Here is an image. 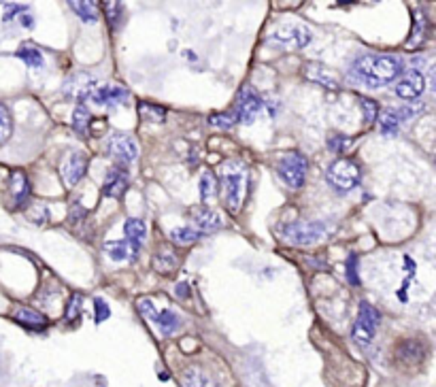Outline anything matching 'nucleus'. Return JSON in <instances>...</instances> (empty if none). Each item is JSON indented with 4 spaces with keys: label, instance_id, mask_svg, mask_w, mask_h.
Wrapping results in <instances>:
<instances>
[{
    "label": "nucleus",
    "instance_id": "25",
    "mask_svg": "<svg viewBox=\"0 0 436 387\" xmlns=\"http://www.w3.org/2000/svg\"><path fill=\"white\" fill-rule=\"evenodd\" d=\"M71 6L83 21H96L98 19V4L96 2L81 0V2H71Z\"/></svg>",
    "mask_w": 436,
    "mask_h": 387
},
{
    "label": "nucleus",
    "instance_id": "31",
    "mask_svg": "<svg viewBox=\"0 0 436 387\" xmlns=\"http://www.w3.org/2000/svg\"><path fill=\"white\" fill-rule=\"evenodd\" d=\"M139 109H141V115L145 120H149V122H164V118H166V109L157 107V105H145L143 103Z\"/></svg>",
    "mask_w": 436,
    "mask_h": 387
},
{
    "label": "nucleus",
    "instance_id": "11",
    "mask_svg": "<svg viewBox=\"0 0 436 387\" xmlns=\"http://www.w3.org/2000/svg\"><path fill=\"white\" fill-rule=\"evenodd\" d=\"M109 153L120 162V164H130L137 160L139 155V145L135 140V136L126 134V132H115L109 138Z\"/></svg>",
    "mask_w": 436,
    "mask_h": 387
},
{
    "label": "nucleus",
    "instance_id": "36",
    "mask_svg": "<svg viewBox=\"0 0 436 387\" xmlns=\"http://www.w3.org/2000/svg\"><path fill=\"white\" fill-rule=\"evenodd\" d=\"M349 145H351V140H349L347 136H341V134H334V136H330V140H328V149L334 151V153H343V151H347Z\"/></svg>",
    "mask_w": 436,
    "mask_h": 387
},
{
    "label": "nucleus",
    "instance_id": "4",
    "mask_svg": "<svg viewBox=\"0 0 436 387\" xmlns=\"http://www.w3.org/2000/svg\"><path fill=\"white\" fill-rule=\"evenodd\" d=\"M326 179H328V183H330L332 187H336L338 192H349V190H353V187L360 185L362 172H360V166H358L353 160L338 158V160H334V162L328 166Z\"/></svg>",
    "mask_w": 436,
    "mask_h": 387
},
{
    "label": "nucleus",
    "instance_id": "6",
    "mask_svg": "<svg viewBox=\"0 0 436 387\" xmlns=\"http://www.w3.org/2000/svg\"><path fill=\"white\" fill-rule=\"evenodd\" d=\"M379 321H381L379 311H377L373 304L362 302V304H360V311H358L355 326H353V341H355L358 345H370L373 339H375V334H377Z\"/></svg>",
    "mask_w": 436,
    "mask_h": 387
},
{
    "label": "nucleus",
    "instance_id": "23",
    "mask_svg": "<svg viewBox=\"0 0 436 387\" xmlns=\"http://www.w3.org/2000/svg\"><path fill=\"white\" fill-rule=\"evenodd\" d=\"M398 356L403 362L417 364V362H422V345L417 341H405L398 349Z\"/></svg>",
    "mask_w": 436,
    "mask_h": 387
},
{
    "label": "nucleus",
    "instance_id": "26",
    "mask_svg": "<svg viewBox=\"0 0 436 387\" xmlns=\"http://www.w3.org/2000/svg\"><path fill=\"white\" fill-rule=\"evenodd\" d=\"M155 324L160 326V330H162V334H172L177 328H179V319H177V315L172 313V311H157V317H155Z\"/></svg>",
    "mask_w": 436,
    "mask_h": 387
},
{
    "label": "nucleus",
    "instance_id": "39",
    "mask_svg": "<svg viewBox=\"0 0 436 387\" xmlns=\"http://www.w3.org/2000/svg\"><path fill=\"white\" fill-rule=\"evenodd\" d=\"M347 281L351 285H360V274H358V256L351 254L347 259Z\"/></svg>",
    "mask_w": 436,
    "mask_h": 387
},
{
    "label": "nucleus",
    "instance_id": "21",
    "mask_svg": "<svg viewBox=\"0 0 436 387\" xmlns=\"http://www.w3.org/2000/svg\"><path fill=\"white\" fill-rule=\"evenodd\" d=\"M306 77H308L311 81H319L321 86H326V88H330V90H336V88H338L334 75H332L330 71H326L323 66L311 64V66L306 68Z\"/></svg>",
    "mask_w": 436,
    "mask_h": 387
},
{
    "label": "nucleus",
    "instance_id": "33",
    "mask_svg": "<svg viewBox=\"0 0 436 387\" xmlns=\"http://www.w3.org/2000/svg\"><path fill=\"white\" fill-rule=\"evenodd\" d=\"M360 105H362V111H364V122H366V124H375V120H377V115H379L377 103L370 100V98H362Z\"/></svg>",
    "mask_w": 436,
    "mask_h": 387
},
{
    "label": "nucleus",
    "instance_id": "16",
    "mask_svg": "<svg viewBox=\"0 0 436 387\" xmlns=\"http://www.w3.org/2000/svg\"><path fill=\"white\" fill-rule=\"evenodd\" d=\"M124 234H126L128 245L139 254V252H141V245H143V241H145L147 237L145 222H143V220H128V222L124 224Z\"/></svg>",
    "mask_w": 436,
    "mask_h": 387
},
{
    "label": "nucleus",
    "instance_id": "13",
    "mask_svg": "<svg viewBox=\"0 0 436 387\" xmlns=\"http://www.w3.org/2000/svg\"><path fill=\"white\" fill-rule=\"evenodd\" d=\"M128 179H130V175H128L126 164H120V166L111 168L109 175H107V181L103 185V194L107 198H122L126 194V190H128Z\"/></svg>",
    "mask_w": 436,
    "mask_h": 387
},
{
    "label": "nucleus",
    "instance_id": "22",
    "mask_svg": "<svg viewBox=\"0 0 436 387\" xmlns=\"http://www.w3.org/2000/svg\"><path fill=\"white\" fill-rule=\"evenodd\" d=\"M400 128V120L396 115V109H385L381 115H379V130L381 134L385 136H394Z\"/></svg>",
    "mask_w": 436,
    "mask_h": 387
},
{
    "label": "nucleus",
    "instance_id": "41",
    "mask_svg": "<svg viewBox=\"0 0 436 387\" xmlns=\"http://www.w3.org/2000/svg\"><path fill=\"white\" fill-rule=\"evenodd\" d=\"M187 294H190V287H187V283H179V285H177V296H179V298H181V296L185 298Z\"/></svg>",
    "mask_w": 436,
    "mask_h": 387
},
{
    "label": "nucleus",
    "instance_id": "35",
    "mask_svg": "<svg viewBox=\"0 0 436 387\" xmlns=\"http://www.w3.org/2000/svg\"><path fill=\"white\" fill-rule=\"evenodd\" d=\"M137 309H139V313H141L145 319L155 321V317H157V309H155V304H153L151 298H141V300L137 302Z\"/></svg>",
    "mask_w": 436,
    "mask_h": 387
},
{
    "label": "nucleus",
    "instance_id": "38",
    "mask_svg": "<svg viewBox=\"0 0 436 387\" xmlns=\"http://www.w3.org/2000/svg\"><path fill=\"white\" fill-rule=\"evenodd\" d=\"M105 13H107V21H109V26L111 28H115L118 26V21H120V15H122V4L120 2H105Z\"/></svg>",
    "mask_w": 436,
    "mask_h": 387
},
{
    "label": "nucleus",
    "instance_id": "14",
    "mask_svg": "<svg viewBox=\"0 0 436 387\" xmlns=\"http://www.w3.org/2000/svg\"><path fill=\"white\" fill-rule=\"evenodd\" d=\"M181 386L183 387H222L207 371L198 366H190L181 373Z\"/></svg>",
    "mask_w": 436,
    "mask_h": 387
},
{
    "label": "nucleus",
    "instance_id": "8",
    "mask_svg": "<svg viewBox=\"0 0 436 387\" xmlns=\"http://www.w3.org/2000/svg\"><path fill=\"white\" fill-rule=\"evenodd\" d=\"M262 107H264V100L260 98V94L254 88H249V86L241 88L239 100H237V111H234L237 120L241 124H251L256 120V115L262 111Z\"/></svg>",
    "mask_w": 436,
    "mask_h": 387
},
{
    "label": "nucleus",
    "instance_id": "15",
    "mask_svg": "<svg viewBox=\"0 0 436 387\" xmlns=\"http://www.w3.org/2000/svg\"><path fill=\"white\" fill-rule=\"evenodd\" d=\"M13 317L17 324H21L28 330H45V326H47V317L34 309H28V306H19Z\"/></svg>",
    "mask_w": 436,
    "mask_h": 387
},
{
    "label": "nucleus",
    "instance_id": "28",
    "mask_svg": "<svg viewBox=\"0 0 436 387\" xmlns=\"http://www.w3.org/2000/svg\"><path fill=\"white\" fill-rule=\"evenodd\" d=\"M153 268H155L160 274H170V272L177 268V258H175L170 252H166V254H157V256L153 258Z\"/></svg>",
    "mask_w": 436,
    "mask_h": 387
},
{
    "label": "nucleus",
    "instance_id": "7",
    "mask_svg": "<svg viewBox=\"0 0 436 387\" xmlns=\"http://www.w3.org/2000/svg\"><path fill=\"white\" fill-rule=\"evenodd\" d=\"M269 43L286 47V49H302V47H306L311 43V32L304 26L288 24V26H281L275 32H271Z\"/></svg>",
    "mask_w": 436,
    "mask_h": 387
},
{
    "label": "nucleus",
    "instance_id": "1",
    "mask_svg": "<svg viewBox=\"0 0 436 387\" xmlns=\"http://www.w3.org/2000/svg\"><path fill=\"white\" fill-rule=\"evenodd\" d=\"M405 73V64L396 56H364L353 62L351 75L366 88H383Z\"/></svg>",
    "mask_w": 436,
    "mask_h": 387
},
{
    "label": "nucleus",
    "instance_id": "9",
    "mask_svg": "<svg viewBox=\"0 0 436 387\" xmlns=\"http://www.w3.org/2000/svg\"><path fill=\"white\" fill-rule=\"evenodd\" d=\"M81 98H90L92 103L103 105V107H118L128 98V90L115 83H105V86L90 88L88 92H83Z\"/></svg>",
    "mask_w": 436,
    "mask_h": 387
},
{
    "label": "nucleus",
    "instance_id": "24",
    "mask_svg": "<svg viewBox=\"0 0 436 387\" xmlns=\"http://www.w3.org/2000/svg\"><path fill=\"white\" fill-rule=\"evenodd\" d=\"M198 187H200V196H202V202L207 205L215 194H217V179H215V175L211 172V170H204L202 172V177H200V183H198Z\"/></svg>",
    "mask_w": 436,
    "mask_h": 387
},
{
    "label": "nucleus",
    "instance_id": "34",
    "mask_svg": "<svg viewBox=\"0 0 436 387\" xmlns=\"http://www.w3.org/2000/svg\"><path fill=\"white\" fill-rule=\"evenodd\" d=\"M94 321L96 324H103L105 319H109V315H111V309H109V304L105 302V298H94Z\"/></svg>",
    "mask_w": 436,
    "mask_h": 387
},
{
    "label": "nucleus",
    "instance_id": "18",
    "mask_svg": "<svg viewBox=\"0 0 436 387\" xmlns=\"http://www.w3.org/2000/svg\"><path fill=\"white\" fill-rule=\"evenodd\" d=\"M11 196H13V207H21L30 196V183H28L26 175L19 170L13 172V177H11Z\"/></svg>",
    "mask_w": 436,
    "mask_h": 387
},
{
    "label": "nucleus",
    "instance_id": "37",
    "mask_svg": "<svg viewBox=\"0 0 436 387\" xmlns=\"http://www.w3.org/2000/svg\"><path fill=\"white\" fill-rule=\"evenodd\" d=\"M81 302H83V298H81L79 294H73V296H71V302H68V309H66V321H68V324L79 317V313H81Z\"/></svg>",
    "mask_w": 436,
    "mask_h": 387
},
{
    "label": "nucleus",
    "instance_id": "5",
    "mask_svg": "<svg viewBox=\"0 0 436 387\" xmlns=\"http://www.w3.org/2000/svg\"><path fill=\"white\" fill-rule=\"evenodd\" d=\"M306 170H308V162L304 155L300 153H286L279 158L277 162V175L279 179L291 187V190H298L302 187L304 183V177H306Z\"/></svg>",
    "mask_w": 436,
    "mask_h": 387
},
{
    "label": "nucleus",
    "instance_id": "29",
    "mask_svg": "<svg viewBox=\"0 0 436 387\" xmlns=\"http://www.w3.org/2000/svg\"><path fill=\"white\" fill-rule=\"evenodd\" d=\"M170 239H172L175 243H179V245H190V243H194V241L200 239V232H198V230H192V228H175V230L170 232Z\"/></svg>",
    "mask_w": 436,
    "mask_h": 387
},
{
    "label": "nucleus",
    "instance_id": "32",
    "mask_svg": "<svg viewBox=\"0 0 436 387\" xmlns=\"http://www.w3.org/2000/svg\"><path fill=\"white\" fill-rule=\"evenodd\" d=\"M11 130H13L11 113H9V109L0 103V143H4V140L11 136Z\"/></svg>",
    "mask_w": 436,
    "mask_h": 387
},
{
    "label": "nucleus",
    "instance_id": "27",
    "mask_svg": "<svg viewBox=\"0 0 436 387\" xmlns=\"http://www.w3.org/2000/svg\"><path fill=\"white\" fill-rule=\"evenodd\" d=\"M17 58L24 60L28 66H34V68L43 66V53L36 47H32V45H21L17 49Z\"/></svg>",
    "mask_w": 436,
    "mask_h": 387
},
{
    "label": "nucleus",
    "instance_id": "2",
    "mask_svg": "<svg viewBox=\"0 0 436 387\" xmlns=\"http://www.w3.org/2000/svg\"><path fill=\"white\" fill-rule=\"evenodd\" d=\"M222 185H224V200L228 211L239 213L243 198H245V168L237 162H226L219 168Z\"/></svg>",
    "mask_w": 436,
    "mask_h": 387
},
{
    "label": "nucleus",
    "instance_id": "12",
    "mask_svg": "<svg viewBox=\"0 0 436 387\" xmlns=\"http://www.w3.org/2000/svg\"><path fill=\"white\" fill-rule=\"evenodd\" d=\"M88 164H90V160H88V155H85L83 151H71V153L62 160L60 172H62V179L66 181L68 187L77 185V183L83 179V175H85V170H88Z\"/></svg>",
    "mask_w": 436,
    "mask_h": 387
},
{
    "label": "nucleus",
    "instance_id": "20",
    "mask_svg": "<svg viewBox=\"0 0 436 387\" xmlns=\"http://www.w3.org/2000/svg\"><path fill=\"white\" fill-rule=\"evenodd\" d=\"M105 254L113 262H124V259H137V252L128 245V241H109L105 243Z\"/></svg>",
    "mask_w": 436,
    "mask_h": 387
},
{
    "label": "nucleus",
    "instance_id": "10",
    "mask_svg": "<svg viewBox=\"0 0 436 387\" xmlns=\"http://www.w3.org/2000/svg\"><path fill=\"white\" fill-rule=\"evenodd\" d=\"M426 88V77L422 71L417 68H409L407 73H403L396 81V96L403 100H415L422 96Z\"/></svg>",
    "mask_w": 436,
    "mask_h": 387
},
{
    "label": "nucleus",
    "instance_id": "3",
    "mask_svg": "<svg viewBox=\"0 0 436 387\" xmlns=\"http://www.w3.org/2000/svg\"><path fill=\"white\" fill-rule=\"evenodd\" d=\"M328 224L323 222H291L281 228L284 239L290 245H317L328 237Z\"/></svg>",
    "mask_w": 436,
    "mask_h": 387
},
{
    "label": "nucleus",
    "instance_id": "17",
    "mask_svg": "<svg viewBox=\"0 0 436 387\" xmlns=\"http://www.w3.org/2000/svg\"><path fill=\"white\" fill-rule=\"evenodd\" d=\"M192 220H194V224L198 226V230H202V232H213V230H217V228L222 226L219 213H215L213 209H207V207L194 209Z\"/></svg>",
    "mask_w": 436,
    "mask_h": 387
},
{
    "label": "nucleus",
    "instance_id": "40",
    "mask_svg": "<svg viewBox=\"0 0 436 387\" xmlns=\"http://www.w3.org/2000/svg\"><path fill=\"white\" fill-rule=\"evenodd\" d=\"M417 113H422V105H405V107L396 109V115H398L400 122H407L409 118H413Z\"/></svg>",
    "mask_w": 436,
    "mask_h": 387
},
{
    "label": "nucleus",
    "instance_id": "30",
    "mask_svg": "<svg viewBox=\"0 0 436 387\" xmlns=\"http://www.w3.org/2000/svg\"><path fill=\"white\" fill-rule=\"evenodd\" d=\"M237 122H239V120H237V113H234V111H232V113H215V115L209 118V124H211V126L222 130L232 128Z\"/></svg>",
    "mask_w": 436,
    "mask_h": 387
},
{
    "label": "nucleus",
    "instance_id": "19",
    "mask_svg": "<svg viewBox=\"0 0 436 387\" xmlns=\"http://www.w3.org/2000/svg\"><path fill=\"white\" fill-rule=\"evenodd\" d=\"M92 124V113L85 105V98H79L75 111H73V130L79 134V136H88V128Z\"/></svg>",
    "mask_w": 436,
    "mask_h": 387
}]
</instances>
